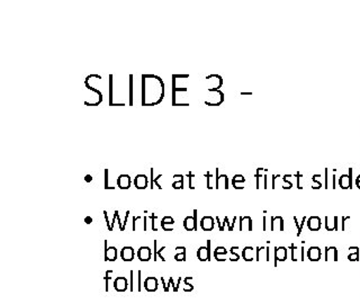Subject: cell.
Returning <instances> with one entry per match:
<instances>
[{
  "label": "cell",
  "mask_w": 360,
  "mask_h": 304,
  "mask_svg": "<svg viewBox=\"0 0 360 304\" xmlns=\"http://www.w3.org/2000/svg\"><path fill=\"white\" fill-rule=\"evenodd\" d=\"M105 189H115V187L108 186V169H105Z\"/></svg>",
  "instance_id": "obj_21"
},
{
  "label": "cell",
  "mask_w": 360,
  "mask_h": 304,
  "mask_svg": "<svg viewBox=\"0 0 360 304\" xmlns=\"http://www.w3.org/2000/svg\"><path fill=\"white\" fill-rule=\"evenodd\" d=\"M225 253H226V251H225L224 248L219 247L215 251V257L219 256V255H225Z\"/></svg>",
  "instance_id": "obj_29"
},
{
  "label": "cell",
  "mask_w": 360,
  "mask_h": 304,
  "mask_svg": "<svg viewBox=\"0 0 360 304\" xmlns=\"http://www.w3.org/2000/svg\"><path fill=\"white\" fill-rule=\"evenodd\" d=\"M166 246H163L162 248H160V249H159V251H158V256L160 257V259L161 260H162V262H166L167 259L165 258V257H163V255H162V251H165V249H166Z\"/></svg>",
  "instance_id": "obj_27"
},
{
  "label": "cell",
  "mask_w": 360,
  "mask_h": 304,
  "mask_svg": "<svg viewBox=\"0 0 360 304\" xmlns=\"http://www.w3.org/2000/svg\"><path fill=\"white\" fill-rule=\"evenodd\" d=\"M148 177L146 175L139 174L135 176L134 178V186L138 189H146L148 187Z\"/></svg>",
  "instance_id": "obj_6"
},
{
  "label": "cell",
  "mask_w": 360,
  "mask_h": 304,
  "mask_svg": "<svg viewBox=\"0 0 360 304\" xmlns=\"http://www.w3.org/2000/svg\"><path fill=\"white\" fill-rule=\"evenodd\" d=\"M187 177L189 178V189H194L195 187L193 186V183H191V180H193V178L195 177V175L193 174V172H189L188 174H187Z\"/></svg>",
  "instance_id": "obj_26"
},
{
  "label": "cell",
  "mask_w": 360,
  "mask_h": 304,
  "mask_svg": "<svg viewBox=\"0 0 360 304\" xmlns=\"http://www.w3.org/2000/svg\"><path fill=\"white\" fill-rule=\"evenodd\" d=\"M84 222L87 223V224H90V223H93V219L90 217H84Z\"/></svg>",
  "instance_id": "obj_36"
},
{
  "label": "cell",
  "mask_w": 360,
  "mask_h": 304,
  "mask_svg": "<svg viewBox=\"0 0 360 304\" xmlns=\"http://www.w3.org/2000/svg\"><path fill=\"white\" fill-rule=\"evenodd\" d=\"M176 262H185L186 260V251H180L176 256H174Z\"/></svg>",
  "instance_id": "obj_17"
},
{
  "label": "cell",
  "mask_w": 360,
  "mask_h": 304,
  "mask_svg": "<svg viewBox=\"0 0 360 304\" xmlns=\"http://www.w3.org/2000/svg\"><path fill=\"white\" fill-rule=\"evenodd\" d=\"M141 219H142V217H133V231L136 230V222H138L139 220Z\"/></svg>",
  "instance_id": "obj_31"
},
{
  "label": "cell",
  "mask_w": 360,
  "mask_h": 304,
  "mask_svg": "<svg viewBox=\"0 0 360 304\" xmlns=\"http://www.w3.org/2000/svg\"><path fill=\"white\" fill-rule=\"evenodd\" d=\"M174 220L172 219V217H168V215L161 220V228H162L163 230L167 231V232L174 230Z\"/></svg>",
  "instance_id": "obj_10"
},
{
  "label": "cell",
  "mask_w": 360,
  "mask_h": 304,
  "mask_svg": "<svg viewBox=\"0 0 360 304\" xmlns=\"http://www.w3.org/2000/svg\"><path fill=\"white\" fill-rule=\"evenodd\" d=\"M138 291L139 292L142 291V272L141 270L138 272Z\"/></svg>",
  "instance_id": "obj_22"
},
{
  "label": "cell",
  "mask_w": 360,
  "mask_h": 304,
  "mask_svg": "<svg viewBox=\"0 0 360 304\" xmlns=\"http://www.w3.org/2000/svg\"><path fill=\"white\" fill-rule=\"evenodd\" d=\"M134 256L135 251L133 249V247L127 246V247H124L121 251V257L124 262H132Z\"/></svg>",
  "instance_id": "obj_7"
},
{
  "label": "cell",
  "mask_w": 360,
  "mask_h": 304,
  "mask_svg": "<svg viewBox=\"0 0 360 304\" xmlns=\"http://www.w3.org/2000/svg\"><path fill=\"white\" fill-rule=\"evenodd\" d=\"M129 291L131 292L134 291V272L133 270L129 272Z\"/></svg>",
  "instance_id": "obj_19"
},
{
  "label": "cell",
  "mask_w": 360,
  "mask_h": 304,
  "mask_svg": "<svg viewBox=\"0 0 360 304\" xmlns=\"http://www.w3.org/2000/svg\"><path fill=\"white\" fill-rule=\"evenodd\" d=\"M105 262H115L117 258V249L115 247H107V240H105Z\"/></svg>",
  "instance_id": "obj_3"
},
{
  "label": "cell",
  "mask_w": 360,
  "mask_h": 304,
  "mask_svg": "<svg viewBox=\"0 0 360 304\" xmlns=\"http://www.w3.org/2000/svg\"><path fill=\"white\" fill-rule=\"evenodd\" d=\"M150 170H151V189H153V186L155 185L157 186L158 189H162L160 184L158 183L159 179L162 177V175H158L157 177L153 178V168L150 169Z\"/></svg>",
  "instance_id": "obj_13"
},
{
  "label": "cell",
  "mask_w": 360,
  "mask_h": 304,
  "mask_svg": "<svg viewBox=\"0 0 360 304\" xmlns=\"http://www.w3.org/2000/svg\"><path fill=\"white\" fill-rule=\"evenodd\" d=\"M165 96V84L155 75L142 76V106H155L160 104Z\"/></svg>",
  "instance_id": "obj_1"
},
{
  "label": "cell",
  "mask_w": 360,
  "mask_h": 304,
  "mask_svg": "<svg viewBox=\"0 0 360 304\" xmlns=\"http://www.w3.org/2000/svg\"><path fill=\"white\" fill-rule=\"evenodd\" d=\"M131 177L129 175H120V177L117 178V185L121 189H129L131 187Z\"/></svg>",
  "instance_id": "obj_8"
},
{
  "label": "cell",
  "mask_w": 360,
  "mask_h": 304,
  "mask_svg": "<svg viewBox=\"0 0 360 304\" xmlns=\"http://www.w3.org/2000/svg\"><path fill=\"white\" fill-rule=\"evenodd\" d=\"M200 227L204 231H211L214 227V220L211 217H204L200 221Z\"/></svg>",
  "instance_id": "obj_12"
},
{
  "label": "cell",
  "mask_w": 360,
  "mask_h": 304,
  "mask_svg": "<svg viewBox=\"0 0 360 304\" xmlns=\"http://www.w3.org/2000/svg\"><path fill=\"white\" fill-rule=\"evenodd\" d=\"M172 187H174V189H184V176L180 178L179 180H177V182L172 183Z\"/></svg>",
  "instance_id": "obj_18"
},
{
  "label": "cell",
  "mask_w": 360,
  "mask_h": 304,
  "mask_svg": "<svg viewBox=\"0 0 360 304\" xmlns=\"http://www.w3.org/2000/svg\"><path fill=\"white\" fill-rule=\"evenodd\" d=\"M114 272L112 270H107L106 276H105V284H106V287H105V291L108 292V283H110V279H112V275Z\"/></svg>",
  "instance_id": "obj_16"
},
{
  "label": "cell",
  "mask_w": 360,
  "mask_h": 304,
  "mask_svg": "<svg viewBox=\"0 0 360 304\" xmlns=\"http://www.w3.org/2000/svg\"><path fill=\"white\" fill-rule=\"evenodd\" d=\"M129 211H127V214H125V219H124L123 225H122V228L120 229V230L124 231V230H125V229H127V220H129Z\"/></svg>",
  "instance_id": "obj_28"
},
{
  "label": "cell",
  "mask_w": 360,
  "mask_h": 304,
  "mask_svg": "<svg viewBox=\"0 0 360 304\" xmlns=\"http://www.w3.org/2000/svg\"><path fill=\"white\" fill-rule=\"evenodd\" d=\"M104 217L105 220H106V224L107 228H108V230L112 231L114 229H112V223L110 222V219H108V213H107V211H104Z\"/></svg>",
  "instance_id": "obj_24"
},
{
  "label": "cell",
  "mask_w": 360,
  "mask_h": 304,
  "mask_svg": "<svg viewBox=\"0 0 360 304\" xmlns=\"http://www.w3.org/2000/svg\"><path fill=\"white\" fill-rule=\"evenodd\" d=\"M151 248L146 247V246L139 248L138 258L140 259L141 262H149L150 259H151Z\"/></svg>",
  "instance_id": "obj_4"
},
{
  "label": "cell",
  "mask_w": 360,
  "mask_h": 304,
  "mask_svg": "<svg viewBox=\"0 0 360 304\" xmlns=\"http://www.w3.org/2000/svg\"><path fill=\"white\" fill-rule=\"evenodd\" d=\"M181 281H183V279L181 277H179V279H178V283L176 284V287L174 289V292H178V290H179L180 283H181Z\"/></svg>",
  "instance_id": "obj_33"
},
{
  "label": "cell",
  "mask_w": 360,
  "mask_h": 304,
  "mask_svg": "<svg viewBox=\"0 0 360 304\" xmlns=\"http://www.w3.org/2000/svg\"><path fill=\"white\" fill-rule=\"evenodd\" d=\"M110 105L114 106V103H112V75H110Z\"/></svg>",
  "instance_id": "obj_20"
},
{
  "label": "cell",
  "mask_w": 360,
  "mask_h": 304,
  "mask_svg": "<svg viewBox=\"0 0 360 304\" xmlns=\"http://www.w3.org/2000/svg\"><path fill=\"white\" fill-rule=\"evenodd\" d=\"M172 78L187 79L189 78V75H172Z\"/></svg>",
  "instance_id": "obj_30"
},
{
  "label": "cell",
  "mask_w": 360,
  "mask_h": 304,
  "mask_svg": "<svg viewBox=\"0 0 360 304\" xmlns=\"http://www.w3.org/2000/svg\"><path fill=\"white\" fill-rule=\"evenodd\" d=\"M150 219H151V224H152V230L155 231V232H157L158 229L155 228V219H157V214L151 213V215H150Z\"/></svg>",
  "instance_id": "obj_23"
},
{
  "label": "cell",
  "mask_w": 360,
  "mask_h": 304,
  "mask_svg": "<svg viewBox=\"0 0 360 304\" xmlns=\"http://www.w3.org/2000/svg\"><path fill=\"white\" fill-rule=\"evenodd\" d=\"M144 289L148 292H155L158 290V279L155 277H146L144 279Z\"/></svg>",
  "instance_id": "obj_9"
},
{
  "label": "cell",
  "mask_w": 360,
  "mask_h": 304,
  "mask_svg": "<svg viewBox=\"0 0 360 304\" xmlns=\"http://www.w3.org/2000/svg\"><path fill=\"white\" fill-rule=\"evenodd\" d=\"M129 106H133V75H129Z\"/></svg>",
  "instance_id": "obj_15"
},
{
  "label": "cell",
  "mask_w": 360,
  "mask_h": 304,
  "mask_svg": "<svg viewBox=\"0 0 360 304\" xmlns=\"http://www.w3.org/2000/svg\"><path fill=\"white\" fill-rule=\"evenodd\" d=\"M116 213V217H117V224L120 225V229L122 228V225H123V223L121 222V219H120V214H118V211H115Z\"/></svg>",
  "instance_id": "obj_35"
},
{
  "label": "cell",
  "mask_w": 360,
  "mask_h": 304,
  "mask_svg": "<svg viewBox=\"0 0 360 304\" xmlns=\"http://www.w3.org/2000/svg\"><path fill=\"white\" fill-rule=\"evenodd\" d=\"M184 228L186 230L189 231H197L198 227H197V222L195 221L194 217H187L184 220Z\"/></svg>",
  "instance_id": "obj_11"
},
{
  "label": "cell",
  "mask_w": 360,
  "mask_h": 304,
  "mask_svg": "<svg viewBox=\"0 0 360 304\" xmlns=\"http://www.w3.org/2000/svg\"><path fill=\"white\" fill-rule=\"evenodd\" d=\"M114 289L117 292H125L129 289V281L125 277H117L114 281Z\"/></svg>",
  "instance_id": "obj_5"
},
{
  "label": "cell",
  "mask_w": 360,
  "mask_h": 304,
  "mask_svg": "<svg viewBox=\"0 0 360 304\" xmlns=\"http://www.w3.org/2000/svg\"><path fill=\"white\" fill-rule=\"evenodd\" d=\"M84 180H86L87 183H90V182H93V176H91V175H86V176H84Z\"/></svg>",
  "instance_id": "obj_34"
},
{
  "label": "cell",
  "mask_w": 360,
  "mask_h": 304,
  "mask_svg": "<svg viewBox=\"0 0 360 304\" xmlns=\"http://www.w3.org/2000/svg\"><path fill=\"white\" fill-rule=\"evenodd\" d=\"M161 283H162L163 290H165V292L168 293V285L166 284V281H165V279H163V277H161Z\"/></svg>",
  "instance_id": "obj_32"
},
{
  "label": "cell",
  "mask_w": 360,
  "mask_h": 304,
  "mask_svg": "<svg viewBox=\"0 0 360 304\" xmlns=\"http://www.w3.org/2000/svg\"><path fill=\"white\" fill-rule=\"evenodd\" d=\"M210 247H211V242L207 241V247H200L197 251V258L200 259V262H206V260H211V253H210Z\"/></svg>",
  "instance_id": "obj_2"
},
{
  "label": "cell",
  "mask_w": 360,
  "mask_h": 304,
  "mask_svg": "<svg viewBox=\"0 0 360 304\" xmlns=\"http://www.w3.org/2000/svg\"><path fill=\"white\" fill-rule=\"evenodd\" d=\"M193 279V277H186L185 279V286H184V291L185 292H191V291L194 290V286L191 284V281Z\"/></svg>",
  "instance_id": "obj_14"
},
{
  "label": "cell",
  "mask_w": 360,
  "mask_h": 304,
  "mask_svg": "<svg viewBox=\"0 0 360 304\" xmlns=\"http://www.w3.org/2000/svg\"><path fill=\"white\" fill-rule=\"evenodd\" d=\"M157 245H158V241H157V240H155V241H153V247H155V251H153V260H155V262H157V260H158Z\"/></svg>",
  "instance_id": "obj_25"
}]
</instances>
